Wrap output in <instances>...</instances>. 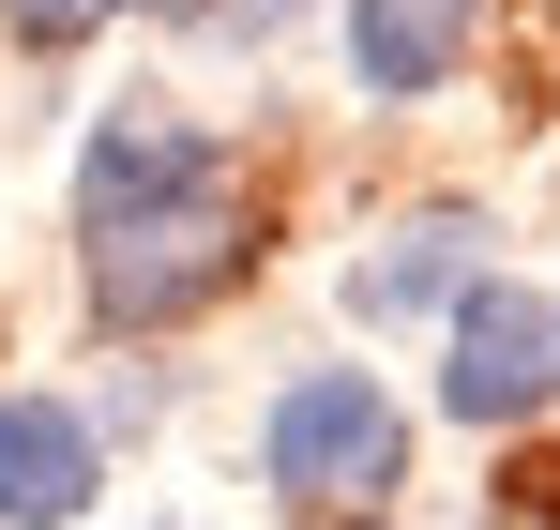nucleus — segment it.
<instances>
[{"mask_svg": "<svg viewBox=\"0 0 560 530\" xmlns=\"http://www.w3.org/2000/svg\"><path fill=\"white\" fill-rule=\"evenodd\" d=\"M106 500V425L77 394H0V530H77Z\"/></svg>", "mask_w": 560, "mask_h": 530, "instance_id": "4", "label": "nucleus"}, {"mask_svg": "<svg viewBox=\"0 0 560 530\" xmlns=\"http://www.w3.org/2000/svg\"><path fill=\"white\" fill-rule=\"evenodd\" d=\"M15 15V46H92L106 15H137V0H0Z\"/></svg>", "mask_w": 560, "mask_h": 530, "instance_id": "8", "label": "nucleus"}, {"mask_svg": "<svg viewBox=\"0 0 560 530\" xmlns=\"http://www.w3.org/2000/svg\"><path fill=\"white\" fill-rule=\"evenodd\" d=\"M469 288H485V212L440 197V212L378 228L364 258H349V319H364V334H394V319H455Z\"/></svg>", "mask_w": 560, "mask_h": 530, "instance_id": "5", "label": "nucleus"}, {"mask_svg": "<svg viewBox=\"0 0 560 530\" xmlns=\"http://www.w3.org/2000/svg\"><path fill=\"white\" fill-rule=\"evenodd\" d=\"M243 273H258V212H243L228 168L183 182V197H137V212H106V228H77V288H92L106 334H183Z\"/></svg>", "mask_w": 560, "mask_h": 530, "instance_id": "1", "label": "nucleus"}, {"mask_svg": "<svg viewBox=\"0 0 560 530\" xmlns=\"http://www.w3.org/2000/svg\"><path fill=\"white\" fill-rule=\"evenodd\" d=\"M258 485L303 500V516H378V485H409V410L364 364H303L258 425Z\"/></svg>", "mask_w": 560, "mask_h": 530, "instance_id": "2", "label": "nucleus"}, {"mask_svg": "<svg viewBox=\"0 0 560 530\" xmlns=\"http://www.w3.org/2000/svg\"><path fill=\"white\" fill-rule=\"evenodd\" d=\"M440 410L455 425H530L560 410V288H515L485 273L455 319H440Z\"/></svg>", "mask_w": 560, "mask_h": 530, "instance_id": "3", "label": "nucleus"}, {"mask_svg": "<svg viewBox=\"0 0 560 530\" xmlns=\"http://www.w3.org/2000/svg\"><path fill=\"white\" fill-rule=\"evenodd\" d=\"M334 46H349V77H364L378 106H424V91L485 46V0H334Z\"/></svg>", "mask_w": 560, "mask_h": 530, "instance_id": "7", "label": "nucleus"}, {"mask_svg": "<svg viewBox=\"0 0 560 530\" xmlns=\"http://www.w3.org/2000/svg\"><path fill=\"white\" fill-rule=\"evenodd\" d=\"M212 168H228V137L137 91V106H106V122H92V152H77V228L137 212V197H183V182H212Z\"/></svg>", "mask_w": 560, "mask_h": 530, "instance_id": "6", "label": "nucleus"}]
</instances>
